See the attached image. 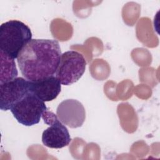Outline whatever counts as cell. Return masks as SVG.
I'll return each instance as SVG.
<instances>
[{
  "instance_id": "obj_6",
  "label": "cell",
  "mask_w": 160,
  "mask_h": 160,
  "mask_svg": "<svg viewBox=\"0 0 160 160\" xmlns=\"http://www.w3.org/2000/svg\"><path fill=\"white\" fill-rule=\"evenodd\" d=\"M30 92L29 81L22 77L0 83V108L11 110L12 107Z\"/></svg>"
},
{
  "instance_id": "obj_5",
  "label": "cell",
  "mask_w": 160,
  "mask_h": 160,
  "mask_svg": "<svg viewBox=\"0 0 160 160\" xmlns=\"http://www.w3.org/2000/svg\"><path fill=\"white\" fill-rule=\"evenodd\" d=\"M44 122L49 125L42 134L43 144L49 148L60 149L69 144L71 138L66 125L62 123L57 115L46 110L42 114Z\"/></svg>"
},
{
  "instance_id": "obj_7",
  "label": "cell",
  "mask_w": 160,
  "mask_h": 160,
  "mask_svg": "<svg viewBox=\"0 0 160 160\" xmlns=\"http://www.w3.org/2000/svg\"><path fill=\"white\" fill-rule=\"evenodd\" d=\"M56 115L59 121L71 128L81 127L86 118L85 109L79 101L68 99L58 105Z\"/></svg>"
},
{
  "instance_id": "obj_2",
  "label": "cell",
  "mask_w": 160,
  "mask_h": 160,
  "mask_svg": "<svg viewBox=\"0 0 160 160\" xmlns=\"http://www.w3.org/2000/svg\"><path fill=\"white\" fill-rule=\"evenodd\" d=\"M32 39L31 29L19 20H10L0 26V50L15 59Z\"/></svg>"
},
{
  "instance_id": "obj_3",
  "label": "cell",
  "mask_w": 160,
  "mask_h": 160,
  "mask_svg": "<svg viewBox=\"0 0 160 160\" xmlns=\"http://www.w3.org/2000/svg\"><path fill=\"white\" fill-rule=\"evenodd\" d=\"M86 62L82 54L75 51L62 53L54 76L62 85L69 86L77 82L83 75Z\"/></svg>"
},
{
  "instance_id": "obj_9",
  "label": "cell",
  "mask_w": 160,
  "mask_h": 160,
  "mask_svg": "<svg viewBox=\"0 0 160 160\" xmlns=\"http://www.w3.org/2000/svg\"><path fill=\"white\" fill-rule=\"evenodd\" d=\"M1 72L0 83L12 80L18 76L14 59L1 51Z\"/></svg>"
},
{
  "instance_id": "obj_4",
  "label": "cell",
  "mask_w": 160,
  "mask_h": 160,
  "mask_svg": "<svg viewBox=\"0 0 160 160\" xmlns=\"http://www.w3.org/2000/svg\"><path fill=\"white\" fill-rule=\"evenodd\" d=\"M46 110L44 102L29 92L15 104L10 111L19 123L26 126H31L39 122Z\"/></svg>"
},
{
  "instance_id": "obj_1",
  "label": "cell",
  "mask_w": 160,
  "mask_h": 160,
  "mask_svg": "<svg viewBox=\"0 0 160 160\" xmlns=\"http://www.w3.org/2000/svg\"><path fill=\"white\" fill-rule=\"evenodd\" d=\"M61 54L58 41L34 39L22 49L17 61L23 77L36 81L54 76Z\"/></svg>"
},
{
  "instance_id": "obj_8",
  "label": "cell",
  "mask_w": 160,
  "mask_h": 160,
  "mask_svg": "<svg viewBox=\"0 0 160 160\" xmlns=\"http://www.w3.org/2000/svg\"><path fill=\"white\" fill-rule=\"evenodd\" d=\"M30 92L44 102L55 99L61 91V84L55 76L29 81Z\"/></svg>"
}]
</instances>
